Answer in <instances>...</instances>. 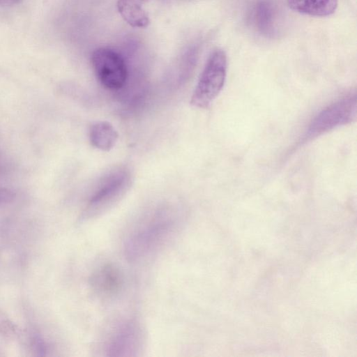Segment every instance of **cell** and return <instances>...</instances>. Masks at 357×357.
Returning a JSON list of instances; mask_svg holds the SVG:
<instances>
[{
	"label": "cell",
	"mask_w": 357,
	"mask_h": 357,
	"mask_svg": "<svg viewBox=\"0 0 357 357\" xmlns=\"http://www.w3.org/2000/svg\"><path fill=\"white\" fill-rule=\"evenodd\" d=\"M181 219L172 210L157 211L136 222L124 240L126 258L139 261L161 250L181 228Z\"/></svg>",
	"instance_id": "1"
},
{
	"label": "cell",
	"mask_w": 357,
	"mask_h": 357,
	"mask_svg": "<svg viewBox=\"0 0 357 357\" xmlns=\"http://www.w3.org/2000/svg\"><path fill=\"white\" fill-rule=\"evenodd\" d=\"M227 59L224 50L216 49L209 56L191 96L190 103L207 108L222 91L227 77Z\"/></svg>",
	"instance_id": "2"
},
{
	"label": "cell",
	"mask_w": 357,
	"mask_h": 357,
	"mask_svg": "<svg viewBox=\"0 0 357 357\" xmlns=\"http://www.w3.org/2000/svg\"><path fill=\"white\" fill-rule=\"evenodd\" d=\"M357 115L356 93H350L323 109L310 122L305 139H314L337 127L355 121Z\"/></svg>",
	"instance_id": "3"
},
{
	"label": "cell",
	"mask_w": 357,
	"mask_h": 357,
	"mask_svg": "<svg viewBox=\"0 0 357 357\" xmlns=\"http://www.w3.org/2000/svg\"><path fill=\"white\" fill-rule=\"evenodd\" d=\"M130 181V175L125 169L115 170L107 176L89 199L83 218L91 219L107 211L124 195Z\"/></svg>",
	"instance_id": "4"
},
{
	"label": "cell",
	"mask_w": 357,
	"mask_h": 357,
	"mask_svg": "<svg viewBox=\"0 0 357 357\" xmlns=\"http://www.w3.org/2000/svg\"><path fill=\"white\" fill-rule=\"evenodd\" d=\"M91 64L100 83L109 90H119L126 84L128 70L123 58L116 51L100 47L91 55Z\"/></svg>",
	"instance_id": "5"
},
{
	"label": "cell",
	"mask_w": 357,
	"mask_h": 357,
	"mask_svg": "<svg viewBox=\"0 0 357 357\" xmlns=\"http://www.w3.org/2000/svg\"><path fill=\"white\" fill-rule=\"evenodd\" d=\"M143 333L135 320L119 324L105 341L104 351L109 356H136L142 347Z\"/></svg>",
	"instance_id": "6"
},
{
	"label": "cell",
	"mask_w": 357,
	"mask_h": 357,
	"mask_svg": "<svg viewBox=\"0 0 357 357\" xmlns=\"http://www.w3.org/2000/svg\"><path fill=\"white\" fill-rule=\"evenodd\" d=\"M91 285L98 296L103 298H114L123 288V274L115 265L105 264L93 273Z\"/></svg>",
	"instance_id": "7"
},
{
	"label": "cell",
	"mask_w": 357,
	"mask_h": 357,
	"mask_svg": "<svg viewBox=\"0 0 357 357\" xmlns=\"http://www.w3.org/2000/svg\"><path fill=\"white\" fill-rule=\"evenodd\" d=\"M250 18L255 29L266 38H272L277 31V9L272 0H258L253 5Z\"/></svg>",
	"instance_id": "8"
},
{
	"label": "cell",
	"mask_w": 357,
	"mask_h": 357,
	"mask_svg": "<svg viewBox=\"0 0 357 357\" xmlns=\"http://www.w3.org/2000/svg\"><path fill=\"white\" fill-rule=\"evenodd\" d=\"M118 137V132L108 121H95L89 126V141L93 146L100 150L108 151L112 149L115 146Z\"/></svg>",
	"instance_id": "9"
},
{
	"label": "cell",
	"mask_w": 357,
	"mask_h": 357,
	"mask_svg": "<svg viewBox=\"0 0 357 357\" xmlns=\"http://www.w3.org/2000/svg\"><path fill=\"white\" fill-rule=\"evenodd\" d=\"M147 0H117V9L122 18L131 26L144 28L150 21L143 5Z\"/></svg>",
	"instance_id": "10"
},
{
	"label": "cell",
	"mask_w": 357,
	"mask_h": 357,
	"mask_svg": "<svg viewBox=\"0 0 357 357\" xmlns=\"http://www.w3.org/2000/svg\"><path fill=\"white\" fill-rule=\"evenodd\" d=\"M287 4L296 12L310 16L325 17L335 13L338 0H287Z\"/></svg>",
	"instance_id": "11"
},
{
	"label": "cell",
	"mask_w": 357,
	"mask_h": 357,
	"mask_svg": "<svg viewBox=\"0 0 357 357\" xmlns=\"http://www.w3.org/2000/svg\"><path fill=\"white\" fill-rule=\"evenodd\" d=\"M15 197V194L10 189L0 188V205L11 202Z\"/></svg>",
	"instance_id": "12"
},
{
	"label": "cell",
	"mask_w": 357,
	"mask_h": 357,
	"mask_svg": "<svg viewBox=\"0 0 357 357\" xmlns=\"http://www.w3.org/2000/svg\"><path fill=\"white\" fill-rule=\"evenodd\" d=\"M22 0H0V5L2 6H13L17 4Z\"/></svg>",
	"instance_id": "13"
}]
</instances>
